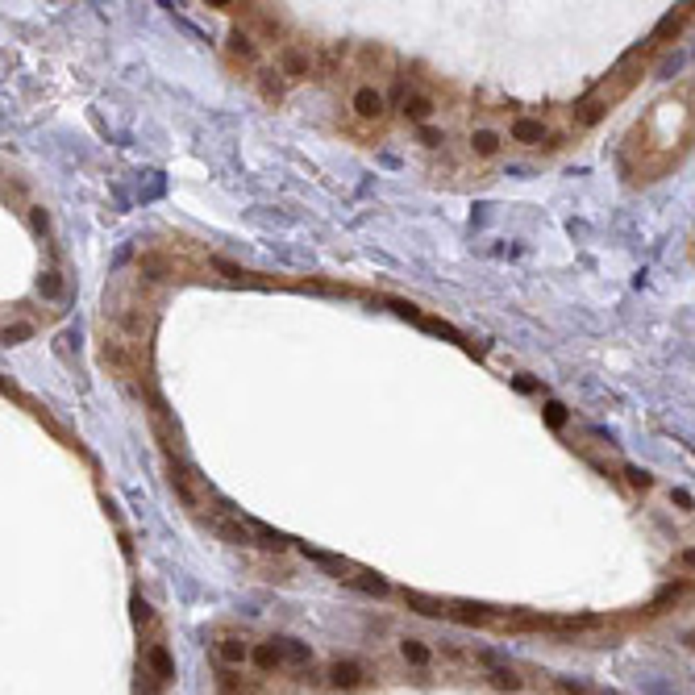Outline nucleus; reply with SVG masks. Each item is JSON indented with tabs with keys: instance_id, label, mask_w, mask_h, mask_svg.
Returning <instances> with one entry per match:
<instances>
[{
	"instance_id": "obj_5",
	"label": "nucleus",
	"mask_w": 695,
	"mask_h": 695,
	"mask_svg": "<svg viewBox=\"0 0 695 695\" xmlns=\"http://www.w3.org/2000/svg\"><path fill=\"white\" fill-rule=\"evenodd\" d=\"M329 683L342 687V692H354V687H362V667H354V662H333V667H329Z\"/></svg>"
},
{
	"instance_id": "obj_11",
	"label": "nucleus",
	"mask_w": 695,
	"mask_h": 695,
	"mask_svg": "<svg viewBox=\"0 0 695 695\" xmlns=\"http://www.w3.org/2000/svg\"><path fill=\"white\" fill-rule=\"evenodd\" d=\"M229 42H233V54H242V58H246V62H250V58H254V42H250V37H246V33H233V37H229Z\"/></svg>"
},
{
	"instance_id": "obj_3",
	"label": "nucleus",
	"mask_w": 695,
	"mask_h": 695,
	"mask_svg": "<svg viewBox=\"0 0 695 695\" xmlns=\"http://www.w3.org/2000/svg\"><path fill=\"white\" fill-rule=\"evenodd\" d=\"M250 646L242 642V637H217V658L225 662V667H242V662H250Z\"/></svg>"
},
{
	"instance_id": "obj_10",
	"label": "nucleus",
	"mask_w": 695,
	"mask_h": 695,
	"mask_svg": "<svg viewBox=\"0 0 695 695\" xmlns=\"http://www.w3.org/2000/svg\"><path fill=\"white\" fill-rule=\"evenodd\" d=\"M400 654H404L412 667H429V658H433V650H429L425 642H417V637H404V642H400Z\"/></svg>"
},
{
	"instance_id": "obj_4",
	"label": "nucleus",
	"mask_w": 695,
	"mask_h": 695,
	"mask_svg": "<svg viewBox=\"0 0 695 695\" xmlns=\"http://www.w3.org/2000/svg\"><path fill=\"white\" fill-rule=\"evenodd\" d=\"M433 108H437V104H433V96H425V92H408V96H404V117L417 121V125H425V121L433 117Z\"/></svg>"
},
{
	"instance_id": "obj_9",
	"label": "nucleus",
	"mask_w": 695,
	"mask_h": 695,
	"mask_svg": "<svg viewBox=\"0 0 695 695\" xmlns=\"http://www.w3.org/2000/svg\"><path fill=\"white\" fill-rule=\"evenodd\" d=\"M279 650H283V667H308V662H312V650H308L304 642L279 637Z\"/></svg>"
},
{
	"instance_id": "obj_12",
	"label": "nucleus",
	"mask_w": 695,
	"mask_h": 695,
	"mask_svg": "<svg viewBox=\"0 0 695 695\" xmlns=\"http://www.w3.org/2000/svg\"><path fill=\"white\" fill-rule=\"evenodd\" d=\"M679 562H683L687 571H695V550H683V554H679Z\"/></svg>"
},
{
	"instance_id": "obj_6",
	"label": "nucleus",
	"mask_w": 695,
	"mask_h": 695,
	"mask_svg": "<svg viewBox=\"0 0 695 695\" xmlns=\"http://www.w3.org/2000/svg\"><path fill=\"white\" fill-rule=\"evenodd\" d=\"M500 146H504L500 129H475V133H471V150H475L479 158H492V154H500Z\"/></svg>"
},
{
	"instance_id": "obj_8",
	"label": "nucleus",
	"mask_w": 695,
	"mask_h": 695,
	"mask_svg": "<svg viewBox=\"0 0 695 695\" xmlns=\"http://www.w3.org/2000/svg\"><path fill=\"white\" fill-rule=\"evenodd\" d=\"M146 667H150L154 683H167V679L175 675V667H171V658H167V650H162V646H150V650H146Z\"/></svg>"
},
{
	"instance_id": "obj_1",
	"label": "nucleus",
	"mask_w": 695,
	"mask_h": 695,
	"mask_svg": "<svg viewBox=\"0 0 695 695\" xmlns=\"http://www.w3.org/2000/svg\"><path fill=\"white\" fill-rule=\"evenodd\" d=\"M350 108H354V117H362V121H383V112H387V100H383V92L375 87V83H358L354 87V96H350Z\"/></svg>"
},
{
	"instance_id": "obj_2",
	"label": "nucleus",
	"mask_w": 695,
	"mask_h": 695,
	"mask_svg": "<svg viewBox=\"0 0 695 695\" xmlns=\"http://www.w3.org/2000/svg\"><path fill=\"white\" fill-rule=\"evenodd\" d=\"M512 142H521V146H546V142H554V133H550V125L542 117H517L512 121Z\"/></svg>"
},
{
	"instance_id": "obj_13",
	"label": "nucleus",
	"mask_w": 695,
	"mask_h": 695,
	"mask_svg": "<svg viewBox=\"0 0 695 695\" xmlns=\"http://www.w3.org/2000/svg\"><path fill=\"white\" fill-rule=\"evenodd\" d=\"M687 646H692V650H695V633H687Z\"/></svg>"
},
{
	"instance_id": "obj_7",
	"label": "nucleus",
	"mask_w": 695,
	"mask_h": 695,
	"mask_svg": "<svg viewBox=\"0 0 695 695\" xmlns=\"http://www.w3.org/2000/svg\"><path fill=\"white\" fill-rule=\"evenodd\" d=\"M250 662H254L258 671H279V667H283V650H279V642H262V646H254Z\"/></svg>"
}]
</instances>
